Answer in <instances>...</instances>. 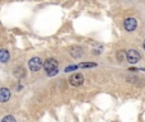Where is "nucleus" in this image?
<instances>
[{
	"instance_id": "f257e3e1",
	"label": "nucleus",
	"mask_w": 145,
	"mask_h": 122,
	"mask_svg": "<svg viewBox=\"0 0 145 122\" xmlns=\"http://www.w3.org/2000/svg\"><path fill=\"white\" fill-rule=\"evenodd\" d=\"M43 67L47 71L48 76H54L59 72L57 67H59V62L55 60V59H47L45 62H43Z\"/></svg>"
},
{
	"instance_id": "f03ea898",
	"label": "nucleus",
	"mask_w": 145,
	"mask_h": 122,
	"mask_svg": "<svg viewBox=\"0 0 145 122\" xmlns=\"http://www.w3.org/2000/svg\"><path fill=\"white\" fill-rule=\"evenodd\" d=\"M126 59H127V61L130 62V64H136V62L140 61L141 55H140V52L136 50H129L127 53H126Z\"/></svg>"
},
{
	"instance_id": "7ed1b4c3",
	"label": "nucleus",
	"mask_w": 145,
	"mask_h": 122,
	"mask_svg": "<svg viewBox=\"0 0 145 122\" xmlns=\"http://www.w3.org/2000/svg\"><path fill=\"white\" fill-rule=\"evenodd\" d=\"M28 66H29L31 71H38L43 66V62L40 57H32L28 62Z\"/></svg>"
},
{
	"instance_id": "20e7f679",
	"label": "nucleus",
	"mask_w": 145,
	"mask_h": 122,
	"mask_svg": "<svg viewBox=\"0 0 145 122\" xmlns=\"http://www.w3.org/2000/svg\"><path fill=\"white\" fill-rule=\"evenodd\" d=\"M123 27H125V29L127 32H133L138 27V20L135 18H126L125 22H123Z\"/></svg>"
},
{
	"instance_id": "39448f33",
	"label": "nucleus",
	"mask_w": 145,
	"mask_h": 122,
	"mask_svg": "<svg viewBox=\"0 0 145 122\" xmlns=\"http://www.w3.org/2000/svg\"><path fill=\"white\" fill-rule=\"evenodd\" d=\"M69 82H70L72 87H79V85H82L84 83V76L82 74H72L70 79H69Z\"/></svg>"
},
{
	"instance_id": "423d86ee",
	"label": "nucleus",
	"mask_w": 145,
	"mask_h": 122,
	"mask_svg": "<svg viewBox=\"0 0 145 122\" xmlns=\"http://www.w3.org/2000/svg\"><path fill=\"white\" fill-rule=\"evenodd\" d=\"M83 48L79 47V46H72V47H70V55L72 56L74 59H79L83 56Z\"/></svg>"
},
{
	"instance_id": "0eeeda50",
	"label": "nucleus",
	"mask_w": 145,
	"mask_h": 122,
	"mask_svg": "<svg viewBox=\"0 0 145 122\" xmlns=\"http://www.w3.org/2000/svg\"><path fill=\"white\" fill-rule=\"evenodd\" d=\"M10 98V90L7 88H0V102L4 103L7 100H9Z\"/></svg>"
},
{
	"instance_id": "6e6552de",
	"label": "nucleus",
	"mask_w": 145,
	"mask_h": 122,
	"mask_svg": "<svg viewBox=\"0 0 145 122\" xmlns=\"http://www.w3.org/2000/svg\"><path fill=\"white\" fill-rule=\"evenodd\" d=\"M9 57H10V55L7 50H0V62L4 64V62L9 61Z\"/></svg>"
},
{
	"instance_id": "1a4fd4ad",
	"label": "nucleus",
	"mask_w": 145,
	"mask_h": 122,
	"mask_svg": "<svg viewBox=\"0 0 145 122\" xmlns=\"http://www.w3.org/2000/svg\"><path fill=\"white\" fill-rule=\"evenodd\" d=\"M95 66H97V64H94V62H82L78 67H95Z\"/></svg>"
},
{
	"instance_id": "9d476101",
	"label": "nucleus",
	"mask_w": 145,
	"mask_h": 122,
	"mask_svg": "<svg viewBox=\"0 0 145 122\" xmlns=\"http://www.w3.org/2000/svg\"><path fill=\"white\" fill-rule=\"evenodd\" d=\"M1 122H15V118L13 116H5L1 120Z\"/></svg>"
},
{
	"instance_id": "9b49d317",
	"label": "nucleus",
	"mask_w": 145,
	"mask_h": 122,
	"mask_svg": "<svg viewBox=\"0 0 145 122\" xmlns=\"http://www.w3.org/2000/svg\"><path fill=\"white\" fill-rule=\"evenodd\" d=\"M23 71H24V70H23L22 67L15 69V75H17V76H19V75H20V76H23V75H24V72H23Z\"/></svg>"
},
{
	"instance_id": "f8f14e48",
	"label": "nucleus",
	"mask_w": 145,
	"mask_h": 122,
	"mask_svg": "<svg viewBox=\"0 0 145 122\" xmlns=\"http://www.w3.org/2000/svg\"><path fill=\"white\" fill-rule=\"evenodd\" d=\"M78 69V65H72V66H68L65 69V71H72V70H76Z\"/></svg>"
},
{
	"instance_id": "ddd939ff",
	"label": "nucleus",
	"mask_w": 145,
	"mask_h": 122,
	"mask_svg": "<svg viewBox=\"0 0 145 122\" xmlns=\"http://www.w3.org/2000/svg\"><path fill=\"white\" fill-rule=\"evenodd\" d=\"M143 47H144V50H145V41H144V45H143Z\"/></svg>"
}]
</instances>
